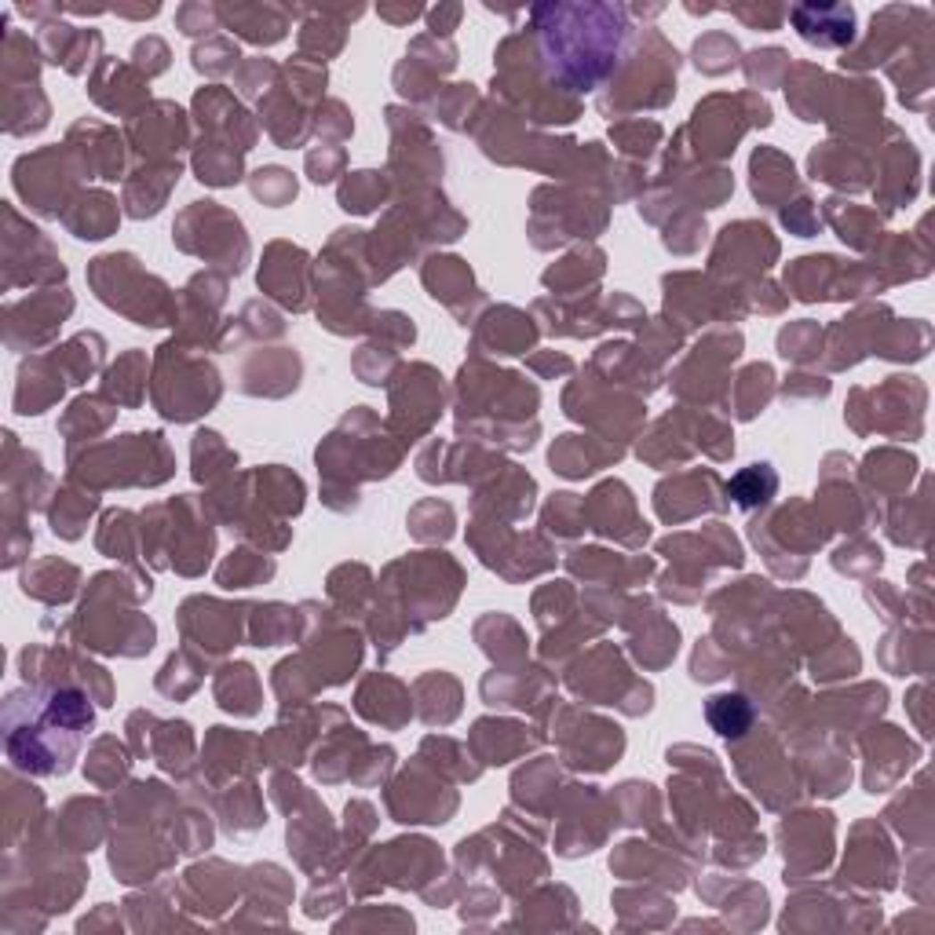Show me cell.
Wrapping results in <instances>:
<instances>
[{
  "mask_svg": "<svg viewBox=\"0 0 935 935\" xmlns=\"http://www.w3.org/2000/svg\"><path fill=\"white\" fill-rule=\"evenodd\" d=\"M797 26V33L811 45L823 48H840L851 41L855 29V12L848 4H797L786 12Z\"/></svg>",
  "mask_w": 935,
  "mask_h": 935,
  "instance_id": "obj_1",
  "label": "cell"
},
{
  "mask_svg": "<svg viewBox=\"0 0 935 935\" xmlns=\"http://www.w3.org/2000/svg\"><path fill=\"white\" fill-rule=\"evenodd\" d=\"M219 19L230 26V29H242L249 41H260V45H275L285 37L289 29V15L293 12H282V8H216Z\"/></svg>",
  "mask_w": 935,
  "mask_h": 935,
  "instance_id": "obj_2",
  "label": "cell"
},
{
  "mask_svg": "<svg viewBox=\"0 0 935 935\" xmlns=\"http://www.w3.org/2000/svg\"><path fill=\"white\" fill-rule=\"evenodd\" d=\"M216 19H219V12H216V8H205V4H186V8H179V15H176L179 29L190 33V37H198V33L212 29Z\"/></svg>",
  "mask_w": 935,
  "mask_h": 935,
  "instance_id": "obj_3",
  "label": "cell"
},
{
  "mask_svg": "<svg viewBox=\"0 0 935 935\" xmlns=\"http://www.w3.org/2000/svg\"><path fill=\"white\" fill-rule=\"evenodd\" d=\"M457 19H460V8H457V4H453V8H443V12H432V29H435V33H450Z\"/></svg>",
  "mask_w": 935,
  "mask_h": 935,
  "instance_id": "obj_4",
  "label": "cell"
},
{
  "mask_svg": "<svg viewBox=\"0 0 935 935\" xmlns=\"http://www.w3.org/2000/svg\"><path fill=\"white\" fill-rule=\"evenodd\" d=\"M384 19H392V22H406V19H417L420 8H402V12H392V8H380Z\"/></svg>",
  "mask_w": 935,
  "mask_h": 935,
  "instance_id": "obj_5",
  "label": "cell"
}]
</instances>
